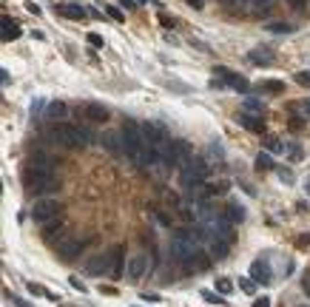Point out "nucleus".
Returning a JSON list of instances; mask_svg holds the SVG:
<instances>
[{
    "mask_svg": "<svg viewBox=\"0 0 310 307\" xmlns=\"http://www.w3.org/2000/svg\"><path fill=\"white\" fill-rule=\"evenodd\" d=\"M199 247H202V233L199 230H191V233L180 230L171 239V245H168V256L180 267H194L196 262H199V253H202Z\"/></svg>",
    "mask_w": 310,
    "mask_h": 307,
    "instance_id": "f257e3e1",
    "label": "nucleus"
},
{
    "mask_svg": "<svg viewBox=\"0 0 310 307\" xmlns=\"http://www.w3.org/2000/svg\"><path fill=\"white\" fill-rule=\"evenodd\" d=\"M199 233H202V242L213 250V256H225L228 247H230V242H233V225H230V219L208 222Z\"/></svg>",
    "mask_w": 310,
    "mask_h": 307,
    "instance_id": "f03ea898",
    "label": "nucleus"
},
{
    "mask_svg": "<svg viewBox=\"0 0 310 307\" xmlns=\"http://www.w3.org/2000/svg\"><path fill=\"white\" fill-rule=\"evenodd\" d=\"M120 256H123V245H114V247H108V250H100L94 259L85 262V273L88 276H120L117 273Z\"/></svg>",
    "mask_w": 310,
    "mask_h": 307,
    "instance_id": "7ed1b4c3",
    "label": "nucleus"
},
{
    "mask_svg": "<svg viewBox=\"0 0 310 307\" xmlns=\"http://www.w3.org/2000/svg\"><path fill=\"white\" fill-rule=\"evenodd\" d=\"M54 143H60V145L65 148H85L94 143V137H91V131L88 128H80V125H68V123H63V125H54L49 134Z\"/></svg>",
    "mask_w": 310,
    "mask_h": 307,
    "instance_id": "20e7f679",
    "label": "nucleus"
},
{
    "mask_svg": "<svg viewBox=\"0 0 310 307\" xmlns=\"http://www.w3.org/2000/svg\"><path fill=\"white\" fill-rule=\"evenodd\" d=\"M208 179V162L202 160V157H191L188 165H182V174H180V182L185 191H191L196 185H202Z\"/></svg>",
    "mask_w": 310,
    "mask_h": 307,
    "instance_id": "39448f33",
    "label": "nucleus"
},
{
    "mask_svg": "<svg viewBox=\"0 0 310 307\" xmlns=\"http://www.w3.org/2000/svg\"><path fill=\"white\" fill-rule=\"evenodd\" d=\"M143 143H145V131H143V125H140V123H134V120H128V123L123 125V145H125V157L137 162Z\"/></svg>",
    "mask_w": 310,
    "mask_h": 307,
    "instance_id": "423d86ee",
    "label": "nucleus"
},
{
    "mask_svg": "<svg viewBox=\"0 0 310 307\" xmlns=\"http://www.w3.org/2000/svg\"><path fill=\"white\" fill-rule=\"evenodd\" d=\"M60 210H63V205H60L54 196H46V199H37L29 213H32L34 222L46 225V222H51V219H57V216H60Z\"/></svg>",
    "mask_w": 310,
    "mask_h": 307,
    "instance_id": "0eeeda50",
    "label": "nucleus"
},
{
    "mask_svg": "<svg viewBox=\"0 0 310 307\" xmlns=\"http://www.w3.org/2000/svg\"><path fill=\"white\" fill-rule=\"evenodd\" d=\"M191 160V145H188V140H180V137H174L171 140V145L165 151V165H188Z\"/></svg>",
    "mask_w": 310,
    "mask_h": 307,
    "instance_id": "6e6552de",
    "label": "nucleus"
},
{
    "mask_svg": "<svg viewBox=\"0 0 310 307\" xmlns=\"http://www.w3.org/2000/svg\"><path fill=\"white\" fill-rule=\"evenodd\" d=\"M88 242H91L88 233H83V236H68V239H63V242L57 245V250H60V256L63 259H74Z\"/></svg>",
    "mask_w": 310,
    "mask_h": 307,
    "instance_id": "1a4fd4ad",
    "label": "nucleus"
},
{
    "mask_svg": "<svg viewBox=\"0 0 310 307\" xmlns=\"http://www.w3.org/2000/svg\"><path fill=\"white\" fill-rule=\"evenodd\" d=\"M216 74H219V77H222V82H225V85H230V88H236V91H242V94H245V91H250V82H248L242 74H230L228 68H222V65H216Z\"/></svg>",
    "mask_w": 310,
    "mask_h": 307,
    "instance_id": "9d476101",
    "label": "nucleus"
},
{
    "mask_svg": "<svg viewBox=\"0 0 310 307\" xmlns=\"http://www.w3.org/2000/svg\"><path fill=\"white\" fill-rule=\"evenodd\" d=\"M145 270H148V256L145 253H137V256L128 259V267H125L128 279H140V276H145Z\"/></svg>",
    "mask_w": 310,
    "mask_h": 307,
    "instance_id": "9b49d317",
    "label": "nucleus"
},
{
    "mask_svg": "<svg viewBox=\"0 0 310 307\" xmlns=\"http://www.w3.org/2000/svg\"><path fill=\"white\" fill-rule=\"evenodd\" d=\"M250 279H253L256 285H270V267H268L265 259H256V262L250 265Z\"/></svg>",
    "mask_w": 310,
    "mask_h": 307,
    "instance_id": "f8f14e48",
    "label": "nucleus"
},
{
    "mask_svg": "<svg viewBox=\"0 0 310 307\" xmlns=\"http://www.w3.org/2000/svg\"><path fill=\"white\" fill-rule=\"evenodd\" d=\"M57 12H60L63 17H68V20H83V17L88 15L80 3H60V6H57Z\"/></svg>",
    "mask_w": 310,
    "mask_h": 307,
    "instance_id": "ddd939ff",
    "label": "nucleus"
},
{
    "mask_svg": "<svg viewBox=\"0 0 310 307\" xmlns=\"http://www.w3.org/2000/svg\"><path fill=\"white\" fill-rule=\"evenodd\" d=\"M46 117H49V120H54V123H60V120H65V117H68V105H65L63 100H54V102H49V105H46Z\"/></svg>",
    "mask_w": 310,
    "mask_h": 307,
    "instance_id": "4468645a",
    "label": "nucleus"
},
{
    "mask_svg": "<svg viewBox=\"0 0 310 307\" xmlns=\"http://www.w3.org/2000/svg\"><path fill=\"white\" fill-rule=\"evenodd\" d=\"M273 49H253V51H248V60L250 63H256V65H268V63H273Z\"/></svg>",
    "mask_w": 310,
    "mask_h": 307,
    "instance_id": "2eb2a0df",
    "label": "nucleus"
},
{
    "mask_svg": "<svg viewBox=\"0 0 310 307\" xmlns=\"http://www.w3.org/2000/svg\"><path fill=\"white\" fill-rule=\"evenodd\" d=\"M83 111H85V120H91V123H105V120H108V108H105V105H94V102H91V105H85Z\"/></svg>",
    "mask_w": 310,
    "mask_h": 307,
    "instance_id": "dca6fc26",
    "label": "nucleus"
},
{
    "mask_svg": "<svg viewBox=\"0 0 310 307\" xmlns=\"http://www.w3.org/2000/svg\"><path fill=\"white\" fill-rule=\"evenodd\" d=\"M103 143H105V148L108 151H114V154H125V145H123V131H111V134H105L103 137Z\"/></svg>",
    "mask_w": 310,
    "mask_h": 307,
    "instance_id": "f3484780",
    "label": "nucleus"
},
{
    "mask_svg": "<svg viewBox=\"0 0 310 307\" xmlns=\"http://www.w3.org/2000/svg\"><path fill=\"white\" fill-rule=\"evenodd\" d=\"M199 216H202L205 222H216V219H219V210H216V205H213V199L211 202H208V199L199 202Z\"/></svg>",
    "mask_w": 310,
    "mask_h": 307,
    "instance_id": "a211bd4d",
    "label": "nucleus"
},
{
    "mask_svg": "<svg viewBox=\"0 0 310 307\" xmlns=\"http://www.w3.org/2000/svg\"><path fill=\"white\" fill-rule=\"evenodd\" d=\"M0 34H3V40H17V37H20V26H17L12 17H3V29H0Z\"/></svg>",
    "mask_w": 310,
    "mask_h": 307,
    "instance_id": "6ab92c4d",
    "label": "nucleus"
},
{
    "mask_svg": "<svg viewBox=\"0 0 310 307\" xmlns=\"http://www.w3.org/2000/svg\"><path fill=\"white\" fill-rule=\"evenodd\" d=\"M26 290L32 293V296H40V299H51V302H57V293L46 290L43 285H37V282H26Z\"/></svg>",
    "mask_w": 310,
    "mask_h": 307,
    "instance_id": "aec40b11",
    "label": "nucleus"
},
{
    "mask_svg": "<svg viewBox=\"0 0 310 307\" xmlns=\"http://www.w3.org/2000/svg\"><path fill=\"white\" fill-rule=\"evenodd\" d=\"M239 123H242L248 131H259V134H265V120H262V117H248V114H242Z\"/></svg>",
    "mask_w": 310,
    "mask_h": 307,
    "instance_id": "412c9836",
    "label": "nucleus"
},
{
    "mask_svg": "<svg viewBox=\"0 0 310 307\" xmlns=\"http://www.w3.org/2000/svg\"><path fill=\"white\" fill-rule=\"evenodd\" d=\"M225 216H228L230 222H242V219H245V208H242L239 202H228V208H225Z\"/></svg>",
    "mask_w": 310,
    "mask_h": 307,
    "instance_id": "4be33fe9",
    "label": "nucleus"
},
{
    "mask_svg": "<svg viewBox=\"0 0 310 307\" xmlns=\"http://www.w3.org/2000/svg\"><path fill=\"white\" fill-rule=\"evenodd\" d=\"M256 168H259V171H276V162L270 160L268 151H259V154H256Z\"/></svg>",
    "mask_w": 310,
    "mask_h": 307,
    "instance_id": "5701e85b",
    "label": "nucleus"
},
{
    "mask_svg": "<svg viewBox=\"0 0 310 307\" xmlns=\"http://www.w3.org/2000/svg\"><path fill=\"white\" fill-rule=\"evenodd\" d=\"M268 32L270 34H290V32H296V26L293 23H268Z\"/></svg>",
    "mask_w": 310,
    "mask_h": 307,
    "instance_id": "b1692460",
    "label": "nucleus"
},
{
    "mask_svg": "<svg viewBox=\"0 0 310 307\" xmlns=\"http://www.w3.org/2000/svg\"><path fill=\"white\" fill-rule=\"evenodd\" d=\"M228 188H230V182L219 179V182H213V185L205 188V194H208V196H219V194H228Z\"/></svg>",
    "mask_w": 310,
    "mask_h": 307,
    "instance_id": "393cba45",
    "label": "nucleus"
},
{
    "mask_svg": "<svg viewBox=\"0 0 310 307\" xmlns=\"http://www.w3.org/2000/svg\"><path fill=\"white\" fill-rule=\"evenodd\" d=\"M60 227H63V222H60V216H57V219H51V222H46V230H43V239H51V236H57V233H60Z\"/></svg>",
    "mask_w": 310,
    "mask_h": 307,
    "instance_id": "a878e982",
    "label": "nucleus"
},
{
    "mask_svg": "<svg viewBox=\"0 0 310 307\" xmlns=\"http://www.w3.org/2000/svg\"><path fill=\"white\" fill-rule=\"evenodd\" d=\"M259 85H262V88H268L270 94H279V91H285V85H282V80H262Z\"/></svg>",
    "mask_w": 310,
    "mask_h": 307,
    "instance_id": "bb28decb",
    "label": "nucleus"
},
{
    "mask_svg": "<svg viewBox=\"0 0 310 307\" xmlns=\"http://www.w3.org/2000/svg\"><path fill=\"white\" fill-rule=\"evenodd\" d=\"M265 105H262V100L256 97H245V111H262Z\"/></svg>",
    "mask_w": 310,
    "mask_h": 307,
    "instance_id": "cd10ccee",
    "label": "nucleus"
},
{
    "mask_svg": "<svg viewBox=\"0 0 310 307\" xmlns=\"http://www.w3.org/2000/svg\"><path fill=\"white\" fill-rule=\"evenodd\" d=\"M199 296H202L205 302H211V305H225V299H222V296H216V293H211V290H202Z\"/></svg>",
    "mask_w": 310,
    "mask_h": 307,
    "instance_id": "c85d7f7f",
    "label": "nucleus"
},
{
    "mask_svg": "<svg viewBox=\"0 0 310 307\" xmlns=\"http://www.w3.org/2000/svg\"><path fill=\"white\" fill-rule=\"evenodd\" d=\"M105 15L111 17V20H117V23H123V9L120 6H105Z\"/></svg>",
    "mask_w": 310,
    "mask_h": 307,
    "instance_id": "c756f323",
    "label": "nucleus"
},
{
    "mask_svg": "<svg viewBox=\"0 0 310 307\" xmlns=\"http://www.w3.org/2000/svg\"><path fill=\"white\" fill-rule=\"evenodd\" d=\"M276 174L285 179V182H293V171H290L288 165H276Z\"/></svg>",
    "mask_w": 310,
    "mask_h": 307,
    "instance_id": "7c9ffc66",
    "label": "nucleus"
},
{
    "mask_svg": "<svg viewBox=\"0 0 310 307\" xmlns=\"http://www.w3.org/2000/svg\"><path fill=\"white\" fill-rule=\"evenodd\" d=\"M3 299H6V302H12L15 307H32V305H26V302H20L15 293H9V290H3Z\"/></svg>",
    "mask_w": 310,
    "mask_h": 307,
    "instance_id": "2f4dec72",
    "label": "nucleus"
},
{
    "mask_svg": "<svg viewBox=\"0 0 310 307\" xmlns=\"http://www.w3.org/2000/svg\"><path fill=\"white\" fill-rule=\"evenodd\" d=\"M216 290L219 293H230L233 290V282H230V279H219V282H216Z\"/></svg>",
    "mask_w": 310,
    "mask_h": 307,
    "instance_id": "473e14b6",
    "label": "nucleus"
},
{
    "mask_svg": "<svg viewBox=\"0 0 310 307\" xmlns=\"http://www.w3.org/2000/svg\"><path fill=\"white\" fill-rule=\"evenodd\" d=\"M250 3H253V9H256V12H268V9L273 6V0H250Z\"/></svg>",
    "mask_w": 310,
    "mask_h": 307,
    "instance_id": "72a5a7b5",
    "label": "nucleus"
},
{
    "mask_svg": "<svg viewBox=\"0 0 310 307\" xmlns=\"http://www.w3.org/2000/svg\"><path fill=\"white\" fill-rule=\"evenodd\" d=\"M268 151H273V154H285V143H282V140H270V143H268Z\"/></svg>",
    "mask_w": 310,
    "mask_h": 307,
    "instance_id": "f704fd0d",
    "label": "nucleus"
},
{
    "mask_svg": "<svg viewBox=\"0 0 310 307\" xmlns=\"http://www.w3.org/2000/svg\"><path fill=\"white\" fill-rule=\"evenodd\" d=\"M296 82L305 85V88H310V71H299V74H296Z\"/></svg>",
    "mask_w": 310,
    "mask_h": 307,
    "instance_id": "c9c22d12",
    "label": "nucleus"
},
{
    "mask_svg": "<svg viewBox=\"0 0 310 307\" xmlns=\"http://www.w3.org/2000/svg\"><path fill=\"white\" fill-rule=\"evenodd\" d=\"M239 287H242L245 293H253V290H256V282H253V279H242V282H239Z\"/></svg>",
    "mask_w": 310,
    "mask_h": 307,
    "instance_id": "e433bc0d",
    "label": "nucleus"
},
{
    "mask_svg": "<svg viewBox=\"0 0 310 307\" xmlns=\"http://www.w3.org/2000/svg\"><path fill=\"white\" fill-rule=\"evenodd\" d=\"M302 287H305V293L310 296V270H305V273H302Z\"/></svg>",
    "mask_w": 310,
    "mask_h": 307,
    "instance_id": "4c0bfd02",
    "label": "nucleus"
},
{
    "mask_svg": "<svg viewBox=\"0 0 310 307\" xmlns=\"http://www.w3.org/2000/svg\"><path fill=\"white\" fill-rule=\"evenodd\" d=\"M250 307H270V299H268V296H259V299H256Z\"/></svg>",
    "mask_w": 310,
    "mask_h": 307,
    "instance_id": "58836bf2",
    "label": "nucleus"
},
{
    "mask_svg": "<svg viewBox=\"0 0 310 307\" xmlns=\"http://www.w3.org/2000/svg\"><path fill=\"white\" fill-rule=\"evenodd\" d=\"M88 43H91V46H97V49H100V46H103V37L91 32V34H88Z\"/></svg>",
    "mask_w": 310,
    "mask_h": 307,
    "instance_id": "ea45409f",
    "label": "nucleus"
},
{
    "mask_svg": "<svg viewBox=\"0 0 310 307\" xmlns=\"http://www.w3.org/2000/svg\"><path fill=\"white\" fill-rule=\"evenodd\" d=\"M71 287H77V290H85V285H83L80 279H74V276H71Z\"/></svg>",
    "mask_w": 310,
    "mask_h": 307,
    "instance_id": "a19ab883",
    "label": "nucleus"
},
{
    "mask_svg": "<svg viewBox=\"0 0 310 307\" xmlns=\"http://www.w3.org/2000/svg\"><path fill=\"white\" fill-rule=\"evenodd\" d=\"M143 299H145V302H160V296H157V293H143Z\"/></svg>",
    "mask_w": 310,
    "mask_h": 307,
    "instance_id": "79ce46f5",
    "label": "nucleus"
},
{
    "mask_svg": "<svg viewBox=\"0 0 310 307\" xmlns=\"http://www.w3.org/2000/svg\"><path fill=\"white\" fill-rule=\"evenodd\" d=\"M120 6H123V9H134V6H137V0H120Z\"/></svg>",
    "mask_w": 310,
    "mask_h": 307,
    "instance_id": "37998d69",
    "label": "nucleus"
},
{
    "mask_svg": "<svg viewBox=\"0 0 310 307\" xmlns=\"http://www.w3.org/2000/svg\"><path fill=\"white\" fill-rule=\"evenodd\" d=\"M26 9H29L32 15H40V6H37V3H26Z\"/></svg>",
    "mask_w": 310,
    "mask_h": 307,
    "instance_id": "c03bdc74",
    "label": "nucleus"
},
{
    "mask_svg": "<svg viewBox=\"0 0 310 307\" xmlns=\"http://www.w3.org/2000/svg\"><path fill=\"white\" fill-rule=\"evenodd\" d=\"M160 20H163V26H168V29H171V26H174V17H160Z\"/></svg>",
    "mask_w": 310,
    "mask_h": 307,
    "instance_id": "a18cd8bd",
    "label": "nucleus"
},
{
    "mask_svg": "<svg viewBox=\"0 0 310 307\" xmlns=\"http://www.w3.org/2000/svg\"><path fill=\"white\" fill-rule=\"evenodd\" d=\"M188 3H191V6H194V9H202V6H205V3H202V0H188Z\"/></svg>",
    "mask_w": 310,
    "mask_h": 307,
    "instance_id": "49530a36",
    "label": "nucleus"
},
{
    "mask_svg": "<svg viewBox=\"0 0 310 307\" xmlns=\"http://www.w3.org/2000/svg\"><path fill=\"white\" fill-rule=\"evenodd\" d=\"M302 105H305V111H308V117H310V97L305 100V102H302Z\"/></svg>",
    "mask_w": 310,
    "mask_h": 307,
    "instance_id": "de8ad7c7",
    "label": "nucleus"
},
{
    "mask_svg": "<svg viewBox=\"0 0 310 307\" xmlns=\"http://www.w3.org/2000/svg\"><path fill=\"white\" fill-rule=\"evenodd\" d=\"M302 3H305V0H290V6H296V9H299V6H302Z\"/></svg>",
    "mask_w": 310,
    "mask_h": 307,
    "instance_id": "09e8293b",
    "label": "nucleus"
},
{
    "mask_svg": "<svg viewBox=\"0 0 310 307\" xmlns=\"http://www.w3.org/2000/svg\"><path fill=\"white\" fill-rule=\"evenodd\" d=\"M305 191H308V194H310V179H308V182H305Z\"/></svg>",
    "mask_w": 310,
    "mask_h": 307,
    "instance_id": "8fccbe9b",
    "label": "nucleus"
},
{
    "mask_svg": "<svg viewBox=\"0 0 310 307\" xmlns=\"http://www.w3.org/2000/svg\"><path fill=\"white\" fill-rule=\"evenodd\" d=\"M137 3H148V0H137Z\"/></svg>",
    "mask_w": 310,
    "mask_h": 307,
    "instance_id": "3c124183",
    "label": "nucleus"
}]
</instances>
